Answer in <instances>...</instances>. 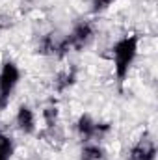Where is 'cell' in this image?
<instances>
[{
    "label": "cell",
    "mask_w": 158,
    "mask_h": 160,
    "mask_svg": "<svg viewBox=\"0 0 158 160\" xmlns=\"http://www.w3.org/2000/svg\"><path fill=\"white\" fill-rule=\"evenodd\" d=\"M43 118H45L47 127H56V121H58V110H56V106L45 108L43 110Z\"/></svg>",
    "instance_id": "11"
},
{
    "label": "cell",
    "mask_w": 158,
    "mask_h": 160,
    "mask_svg": "<svg viewBox=\"0 0 158 160\" xmlns=\"http://www.w3.org/2000/svg\"><path fill=\"white\" fill-rule=\"evenodd\" d=\"M77 130H78L82 140H91V138H101L102 134H106L110 130V125L97 123L89 116H80L78 123H77Z\"/></svg>",
    "instance_id": "3"
},
{
    "label": "cell",
    "mask_w": 158,
    "mask_h": 160,
    "mask_svg": "<svg viewBox=\"0 0 158 160\" xmlns=\"http://www.w3.org/2000/svg\"><path fill=\"white\" fill-rule=\"evenodd\" d=\"M114 62H116V73L119 80H125L136 54H138V38L136 36H126L123 39H119L114 48Z\"/></svg>",
    "instance_id": "1"
},
{
    "label": "cell",
    "mask_w": 158,
    "mask_h": 160,
    "mask_svg": "<svg viewBox=\"0 0 158 160\" xmlns=\"http://www.w3.org/2000/svg\"><path fill=\"white\" fill-rule=\"evenodd\" d=\"M75 80H77V71H75V69L65 71V73H62V75L58 77V80H56V89H58V91H65L69 86L75 84Z\"/></svg>",
    "instance_id": "8"
},
{
    "label": "cell",
    "mask_w": 158,
    "mask_h": 160,
    "mask_svg": "<svg viewBox=\"0 0 158 160\" xmlns=\"http://www.w3.org/2000/svg\"><path fill=\"white\" fill-rule=\"evenodd\" d=\"M104 158V151L99 145H86L82 151L80 160H102Z\"/></svg>",
    "instance_id": "9"
},
{
    "label": "cell",
    "mask_w": 158,
    "mask_h": 160,
    "mask_svg": "<svg viewBox=\"0 0 158 160\" xmlns=\"http://www.w3.org/2000/svg\"><path fill=\"white\" fill-rule=\"evenodd\" d=\"M17 125H19V128L24 134L34 132V128H36V118H34V112L28 106H21L19 108V112H17Z\"/></svg>",
    "instance_id": "6"
},
{
    "label": "cell",
    "mask_w": 158,
    "mask_h": 160,
    "mask_svg": "<svg viewBox=\"0 0 158 160\" xmlns=\"http://www.w3.org/2000/svg\"><path fill=\"white\" fill-rule=\"evenodd\" d=\"M71 50H82L84 47L89 45V41L93 39V28L89 22H80L75 26V30L67 36Z\"/></svg>",
    "instance_id": "4"
},
{
    "label": "cell",
    "mask_w": 158,
    "mask_h": 160,
    "mask_svg": "<svg viewBox=\"0 0 158 160\" xmlns=\"http://www.w3.org/2000/svg\"><path fill=\"white\" fill-rule=\"evenodd\" d=\"M13 153V143L7 136L0 134V160H9Z\"/></svg>",
    "instance_id": "10"
},
{
    "label": "cell",
    "mask_w": 158,
    "mask_h": 160,
    "mask_svg": "<svg viewBox=\"0 0 158 160\" xmlns=\"http://www.w3.org/2000/svg\"><path fill=\"white\" fill-rule=\"evenodd\" d=\"M21 78V73L13 62H6L0 71V110H4L9 102V97Z\"/></svg>",
    "instance_id": "2"
},
{
    "label": "cell",
    "mask_w": 158,
    "mask_h": 160,
    "mask_svg": "<svg viewBox=\"0 0 158 160\" xmlns=\"http://www.w3.org/2000/svg\"><path fill=\"white\" fill-rule=\"evenodd\" d=\"M60 41L54 34H47L43 36L37 45V52L43 56H58V48H60Z\"/></svg>",
    "instance_id": "7"
},
{
    "label": "cell",
    "mask_w": 158,
    "mask_h": 160,
    "mask_svg": "<svg viewBox=\"0 0 158 160\" xmlns=\"http://www.w3.org/2000/svg\"><path fill=\"white\" fill-rule=\"evenodd\" d=\"M156 158V147L153 143V140H140L132 149L128 160H155Z\"/></svg>",
    "instance_id": "5"
},
{
    "label": "cell",
    "mask_w": 158,
    "mask_h": 160,
    "mask_svg": "<svg viewBox=\"0 0 158 160\" xmlns=\"http://www.w3.org/2000/svg\"><path fill=\"white\" fill-rule=\"evenodd\" d=\"M112 2L114 0H93V9L95 11H104L106 8L112 6Z\"/></svg>",
    "instance_id": "12"
}]
</instances>
